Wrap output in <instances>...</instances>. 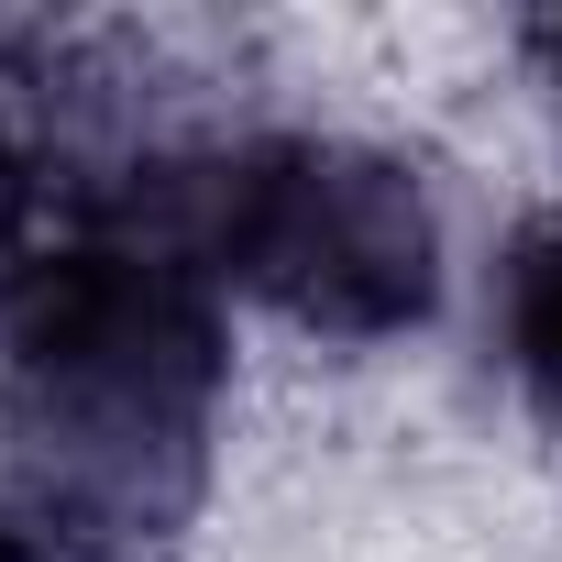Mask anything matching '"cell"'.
Listing matches in <instances>:
<instances>
[{"label":"cell","instance_id":"6da1fadb","mask_svg":"<svg viewBox=\"0 0 562 562\" xmlns=\"http://www.w3.org/2000/svg\"><path fill=\"white\" fill-rule=\"evenodd\" d=\"M221 288L133 210L89 199L56 254L12 276L0 321V485L89 562H155L210 485Z\"/></svg>","mask_w":562,"mask_h":562},{"label":"cell","instance_id":"7a4b0ae2","mask_svg":"<svg viewBox=\"0 0 562 562\" xmlns=\"http://www.w3.org/2000/svg\"><path fill=\"white\" fill-rule=\"evenodd\" d=\"M155 243H177L221 299H265L299 331L386 342L441 299V232L397 155L342 133H221L144 155L100 188Z\"/></svg>","mask_w":562,"mask_h":562},{"label":"cell","instance_id":"277c9868","mask_svg":"<svg viewBox=\"0 0 562 562\" xmlns=\"http://www.w3.org/2000/svg\"><path fill=\"white\" fill-rule=\"evenodd\" d=\"M23 265H34V155L0 133V299H12Z\"/></svg>","mask_w":562,"mask_h":562},{"label":"cell","instance_id":"3957f363","mask_svg":"<svg viewBox=\"0 0 562 562\" xmlns=\"http://www.w3.org/2000/svg\"><path fill=\"white\" fill-rule=\"evenodd\" d=\"M496 364L518 375V397L540 419H562V210L518 221V243L496 254Z\"/></svg>","mask_w":562,"mask_h":562},{"label":"cell","instance_id":"8992f818","mask_svg":"<svg viewBox=\"0 0 562 562\" xmlns=\"http://www.w3.org/2000/svg\"><path fill=\"white\" fill-rule=\"evenodd\" d=\"M540 56H551V78H562V23H540Z\"/></svg>","mask_w":562,"mask_h":562},{"label":"cell","instance_id":"5b68a950","mask_svg":"<svg viewBox=\"0 0 562 562\" xmlns=\"http://www.w3.org/2000/svg\"><path fill=\"white\" fill-rule=\"evenodd\" d=\"M0 562H89V551H78L56 518H34L12 485H0Z\"/></svg>","mask_w":562,"mask_h":562}]
</instances>
